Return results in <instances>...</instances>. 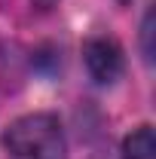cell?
<instances>
[{
  "instance_id": "1",
  "label": "cell",
  "mask_w": 156,
  "mask_h": 159,
  "mask_svg": "<svg viewBox=\"0 0 156 159\" xmlns=\"http://www.w3.org/2000/svg\"><path fill=\"white\" fill-rule=\"evenodd\" d=\"M3 144L16 159H64L67 144L58 116L52 113H28L12 119L3 132Z\"/></svg>"
},
{
  "instance_id": "2",
  "label": "cell",
  "mask_w": 156,
  "mask_h": 159,
  "mask_svg": "<svg viewBox=\"0 0 156 159\" xmlns=\"http://www.w3.org/2000/svg\"><path fill=\"white\" fill-rule=\"evenodd\" d=\"M83 61H86V70L89 77L101 83V86H110L113 80H119L126 58H122V49H119L117 40L110 37H92L83 46Z\"/></svg>"
},
{
  "instance_id": "3",
  "label": "cell",
  "mask_w": 156,
  "mask_h": 159,
  "mask_svg": "<svg viewBox=\"0 0 156 159\" xmlns=\"http://www.w3.org/2000/svg\"><path fill=\"white\" fill-rule=\"evenodd\" d=\"M122 159H156V141H153V129L150 125L135 129L122 141Z\"/></svg>"
},
{
  "instance_id": "4",
  "label": "cell",
  "mask_w": 156,
  "mask_h": 159,
  "mask_svg": "<svg viewBox=\"0 0 156 159\" xmlns=\"http://www.w3.org/2000/svg\"><path fill=\"white\" fill-rule=\"evenodd\" d=\"M144 55H147V61H150V55H153V46H150V34H153V12H147V19H144Z\"/></svg>"
}]
</instances>
